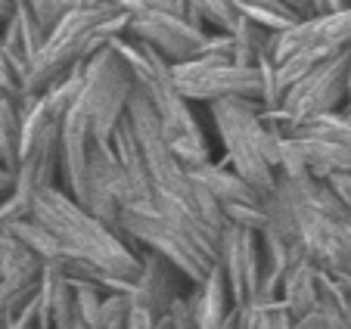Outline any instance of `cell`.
<instances>
[{"mask_svg": "<svg viewBox=\"0 0 351 329\" xmlns=\"http://www.w3.org/2000/svg\"><path fill=\"white\" fill-rule=\"evenodd\" d=\"M32 217H38L40 224L60 239L62 255L81 258V261L93 264L109 277L128 280V283H134L140 277V270H143V258L140 255L143 252L121 230L93 217L62 186H44L34 196Z\"/></svg>", "mask_w": 351, "mask_h": 329, "instance_id": "obj_1", "label": "cell"}, {"mask_svg": "<svg viewBox=\"0 0 351 329\" xmlns=\"http://www.w3.org/2000/svg\"><path fill=\"white\" fill-rule=\"evenodd\" d=\"M128 10L121 3H99V7H75L53 32L47 34V44L34 56L22 93L40 97L69 72L84 66L93 53L109 47L115 38L128 32Z\"/></svg>", "mask_w": 351, "mask_h": 329, "instance_id": "obj_2", "label": "cell"}, {"mask_svg": "<svg viewBox=\"0 0 351 329\" xmlns=\"http://www.w3.org/2000/svg\"><path fill=\"white\" fill-rule=\"evenodd\" d=\"M215 127L221 134V143L227 152V164L243 180L255 186L261 196H271L277 190L280 156H283V137L261 119L265 106L255 99H218L208 103Z\"/></svg>", "mask_w": 351, "mask_h": 329, "instance_id": "obj_3", "label": "cell"}, {"mask_svg": "<svg viewBox=\"0 0 351 329\" xmlns=\"http://www.w3.org/2000/svg\"><path fill=\"white\" fill-rule=\"evenodd\" d=\"M174 84L186 103H218V99H265L261 66H237L233 62V34L208 32L199 56L171 66ZM265 106V103H261Z\"/></svg>", "mask_w": 351, "mask_h": 329, "instance_id": "obj_4", "label": "cell"}, {"mask_svg": "<svg viewBox=\"0 0 351 329\" xmlns=\"http://www.w3.org/2000/svg\"><path fill=\"white\" fill-rule=\"evenodd\" d=\"M119 230L140 252H153V255L165 258L190 286L202 283L208 277V270L215 267L212 258L199 249L186 233H180L156 205H146V202L125 205L119 217Z\"/></svg>", "mask_w": 351, "mask_h": 329, "instance_id": "obj_5", "label": "cell"}, {"mask_svg": "<svg viewBox=\"0 0 351 329\" xmlns=\"http://www.w3.org/2000/svg\"><path fill=\"white\" fill-rule=\"evenodd\" d=\"M131 93H134V75L112 44L93 53L84 62V90H81L78 103L84 106L97 140L112 143L115 127L128 115Z\"/></svg>", "mask_w": 351, "mask_h": 329, "instance_id": "obj_6", "label": "cell"}, {"mask_svg": "<svg viewBox=\"0 0 351 329\" xmlns=\"http://www.w3.org/2000/svg\"><path fill=\"white\" fill-rule=\"evenodd\" d=\"M128 16L131 19H128L125 38L153 47L171 66L199 56V50L208 40L206 28H196L178 10H146V13H128Z\"/></svg>", "mask_w": 351, "mask_h": 329, "instance_id": "obj_7", "label": "cell"}, {"mask_svg": "<svg viewBox=\"0 0 351 329\" xmlns=\"http://www.w3.org/2000/svg\"><path fill=\"white\" fill-rule=\"evenodd\" d=\"M215 264L224 270L237 308L258 298L261 277H265V249H261V236L255 230L227 227L218 239V261Z\"/></svg>", "mask_w": 351, "mask_h": 329, "instance_id": "obj_8", "label": "cell"}, {"mask_svg": "<svg viewBox=\"0 0 351 329\" xmlns=\"http://www.w3.org/2000/svg\"><path fill=\"white\" fill-rule=\"evenodd\" d=\"M140 258H143V270L134 280V289L128 298H131L134 308H143L153 317H162L174 304V298L190 292V283L180 277L165 258L153 255V252H143Z\"/></svg>", "mask_w": 351, "mask_h": 329, "instance_id": "obj_9", "label": "cell"}, {"mask_svg": "<svg viewBox=\"0 0 351 329\" xmlns=\"http://www.w3.org/2000/svg\"><path fill=\"white\" fill-rule=\"evenodd\" d=\"M112 149H115V158H119L121 178H125V205H131V202L153 205L156 186H153L149 168H146V156H143V149H140L137 137H134V127H131V121H128V115L121 119V125L115 127V134H112ZM125 205H121V208H125Z\"/></svg>", "mask_w": 351, "mask_h": 329, "instance_id": "obj_10", "label": "cell"}, {"mask_svg": "<svg viewBox=\"0 0 351 329\" xmlns=\"http://www.w3.org/2000/svg\"><path fill=\"white\" fill-rule=\"evenodd\" d=\"M186 302H190L193 320H196L199 329H218L221 323L230 317V310L237 308L233 295H230V286H227V280H224V270H221L218 264L208 270V277L202 280V283L190 286Z\"/></svg>", "mask_w": 351, "mask_h": 329, "instance_id": "obj_11", "label": "cell"}, {"mask_svg": "<svg viewBox=\"0 0 351 329\" xmlns=\"http://www.w3.org/2000/svg\"><path fill=\"white\" fill-rule=\"evenodd\" d=\"M190 178L196 180L199 186H206L215 199L224 205H252V202H265L267 196H261L249 180H243L230 164H221V162H208L196 171H190Z\"/></svg>", "mask_w": 351, "mask_h": 329, "instance_id": "obj_12", "label": "cell"}, {"mask_svg": "<svg viewBox=\"0 0 351 329\" xmlns=\"http://www.w3.org/2000/svg\"><path fill=\"white\" fill-rule=\"evenodd\" d=\"M320 270L324 267H317V264L305 255L286 273L283 286H280V302H283V308L292 314V320L311 314L320 304Z\"/></svg>", "mask_w": 351, "mask_h": 329, "instance_id": "obj_13", "label": "cell"}, {"mask_svg": "<svg viewBox=\"0 0 351 329\" xmlns=\"http://www.w3.org/2000/svg\"><path fill=\"white\" fill-rule=\"evenodd\" d=\"M298 143V152L305 158L311 178L326 180L332 174H351V149L332 140H317V137H289Z\"/></svg>", "mask_w": 351, "mask_h": 329, "instance_id": "obj_14", "label": "cell"}, {"mask_svg": "<svg viewBox=\"0 0 351 329\" xmlns=\"http://www.w3.org/2000/svg\"><path fill=\"white\" fill-rule=\"evenodd\" d=\"M44 273V261L34 252H28L13 233L0 236V280L16 286H38Z\"/></svg>", "mask_w": 351, "mask_h": 329, "instance_id": "obj_15", "label": "cell"}, {"mask_svg": "<svg viewBox=\"0 0 351 329\" xmlns=\"http://www.w3.org/2000/svg\"><path fill=\"white\" fill-rule=\"evenodd\" d=\"M19 140H22V112L19 97L0 90V158L7 168H19Z\"/></svg>", "mask_w": 351, "mask_h": 329, "instance_id": "obj_16", "label": "cell"}, {"mask_svg": "<svg viewBox=\"0 0 351 329\" xmlns=\"http://www.w3.org/2000/svg\"><path fill=\"white\" fill-rule=\"evenodd\" d=\"M7 230L13 233V236L19 239V243L25 245L28 252H34V255H38L44 264H56V261L62 258L60 239H56L53 233L47 230V227L40 224L38 217H25V221H16V224H10Z\"/></svg>", "mask_w": 351, "mask_h": 329, "instance_id": "obj_17", "label": "cell"}, {"mask_svg": "<svg viewBox=\"0 0 351 329\" xmlns=\"http://www.w3.org/2000/svg\"><path fill=\"white\" fill-rule=\"evenodd\" d=\"M237 3H239V16L258 22L261 28H267V32H274V34H283L286 28L302 22L292 10H286L277 0H237Z\"/></svg>", "mask_w": 351, "mask_h": 329, "instance_id": "obj_18", "label": "cell"}, {"mask_svg": "<svg viewBox=\"0 0 351 329\" xmlns=\"http://www.w3.org/2000/svg\"><path fill=\"white\" fill-rule=\"evenodd\" d=\"M75 298H78V323H84L87 329H97L99 317H103L106 292L99 286H75Z\"/></svg>", "mask_w": 351, "mask_h": 329, "instance_id": "obj_19", "label": "cell"}, {"mask_svg": "<svg viewBox=\"0 0 351 329\" xmlns=\"http://www.w3.org/2000/svg\"><path fill=\"white\" fill-rule=\"evenodd\" d=\"M25 7L32 10V16L40 22V28L50 34L75 10V3L72 0H25Z\"/></svg>", "mask_w": 351, "mask_h": 329, "instance_id": "obj_20", "label": "cell"}, {"mask_svg": "<svg viewBox=\"0 0 351 329\" xmlns=\"http://www.w3.org/2000/svg\"><path fill=\"white\" fill-rule=\"evenodd\" d=\"M156 329H199L196 320H193V310L186 295L174 298V304L165 310L162 317H156Z\"/></svg>", "mask_w": 351, "mask_h": 329, "instance_id": "obj_21", "label": "cell"}, {"mask_svg": "<svg viewBox=\"0 0 351 329\" xmlns=\"http://www.w3.org/2000/svg\"><path fill=\"white\" fill-rule=\"evenodd\" d=\"M292 329H345V323L339 317V310H332L330 304H317L311 314L298 317Z\"/></svg>", "mask_w": 351, "mask_h": 329, "instance_id": "obj_22", "label": "cell"}, {"mask_svg": "<svg viewBox=\"0 0 351 329\" xmlns=\"http://www.w3.org/2000/svg\"><path fill=\"white\" fill-rule=\"evenodd\" d=\"M0 90L10 93V97H19L22 93V81H19V75H16L13 62H10L7 50H3V44H0Z\"/></svg>", "mask_w": 351, "mask_h": 329, "instance_id": "obj_23", "label": "cell"}, {"mask_svg": "<svg viewBox=\"0 0 351 329\" xmlns=\"http://www.w3.org/2000/svg\"><path fill=\"white\" fill-rule=\"evenodd\" d=\"M351 7V0H311V16H332Z\"/></svg>", "mask_w": 351, "mask_h": 329, "instance_id": "obj_24", "label": "cell"}, {"mask_svg": "<svg viewBox=\"0 0 351 329\" xmlns=\"http://www.w3.org/2000/svg\"><path fill=\"white\" fill-rule=\"evenodd\" d=\"M277 3H283L286 10H292L298 19H308V16H311V0H277Z\"/></svg>", "mask_w": 351, "mask_h": 329, "instance_id": "obj_25", "label": "cell"}, {"mask_svg": "<svg viewBox=\"0 0 351 329\" xmlns=\"http://www.w3.org/2000/svg\"><path fill=\"white\" fill-rule=\"evenodd\" d=\"M72 3L84 10V7H99V3H106V0H72Z\"/></svg>", "mask_w": 351, "mask_h": 329, "instance_id": "obj_26", "label": "cell"}, {"mask_svg": "<svg viewBox=\"0 0 351 329\" xmlns=\"http://www.w3.org/2000/svg\"><path fill=\"white\" fill-rule=\"evenodd\" d=\"M106 3H121V0H106Z\"/></svg>", "mask_w": 351, "mask_h": 329, "instance_id": "obj_27", "label": "cell"}]
</instances>
